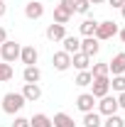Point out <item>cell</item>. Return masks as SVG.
Here are the masks:
<instances>
[{"label": "cell", "mask_w": 125, "mask_h": 127, "mask_svg": "<svg viewBox=\"0 0 125 127\" xmlns=\"http://www.w3.org/2000/svg\"><path fill=\"white\" fill-rule=\"evenodd\" d=\"M71 15H74V12H71L69 7H64L62 2L54 7V22H57V25H66V22L71 20Z\"/></svg>", "instance_id": "cell-15"}, {"label": "cell", "mask_w": 125, "mask_h": 127, "mask_svg": "<svg viewBox=\"0 0 125 127\" xmlns=\"http://www.w3.org/2000/svg\"><path fill=\"white\" fill-rule=\"evenodd\" d=\"M12 76H15V71H12V64H0V83L10 81Z\"/></svg>", "instance_id": "cell-24"}, {"label": "cell", "mask_w": 125, "mask_h": 127, "mask_svg": "<svg viewBox=\"0 0 125 127\" xmlns=\"http://www.w3.org/2000/svg\"><path fill=\"white\" fill-rule=\"evenodd\" d=\"M44 15V5L39 2V0H32L25 5V17L27 20H39V17Z\"/></svg>", "instance_id": "cell-7"}, {"label": "cell", "mask_w": 125, "mask_h": 127, "mask_svg": "<svg viewBox=\"0 0 125 127\" xmlns=\"http://www.w3.org/2000/svg\"><path fill=\"white\" fill-rule=\"evenodd\" d=\"M101 103H98V112L101 115H115L118 112V98L115 95H103V98H98Z\"/></svg>", "instance_id": "cell-5"}, {"label": "cell", "mask_w": 125, "mask_h": 127, "mask_svg": "<svg viewBox=\"0 0 125 127\" xmlns=\"http://www.w3.org/2000/svg\"><path fill=\"white\" fill-rule=\"evenodd\" d=\"M88 7H91V2H88V0H74V12L86 15V12H88Z\"/></svg>", "instance_id": "cell-27"}, {"label": "cell", "mask_w": 125, "mask_h": 127, "mask_svg": "<svg viewBox=\"0 0 125 127\" xmlns=\"http://www.w3.org/2000/svg\"><path fill=\"white\" fill-rule=\"evenodd\" d=\"M62 44H64V49H62V51L71 54V56H74L76 51H81V39H78V37H69V34H66V37L62 39Z\"/></svg>", "instance_id": "cell-14"}, {"label": "cell", "mask_w": 125, "mask_h": 127, "mask_svg": "<svg viewBox=\"0 0 125 127\" xmlns=\"http://www.w3.org/2000/svg\"><path fill=\"white\" fill-rule=\"evenodd\" d=\"M76 108H78L81 112H91V110L96 108V98H93L91 93H81V95L76 98Z\"/></svg>", "instance_id": "cell-11"}, {"label": "cell", "mask_w": 125, "mask_h": 127, "mask_svg": "<svg viewBox=\"0 0 125 127\" xmlns=\"http://www.w3.org/2000/svg\"><path fill=\"white\" fill-rule=\"evenodd\" d=\"M64 37H66V30H64V25H57V22H52L47 27V39L49 42H62Z\"/></svg>", "instance_id": "cell-12"}, {"label": "cell", "mask_w": 125, "mask_h": 127, "mask_svg": "<svg viewBox=\"0 0 125 127\" xmlns=\"http://www.w3.org/2000/svg\"><path fill=\"white\" fill-rule=\"evenodd\" d=\"M120 12H123V20H125V5H123V7H120Z\"/></svg>", "instance_id": "cell-35"}, {"label": "cell", "mask_w": 125, "mask_h": 127, "mask_svg": "<svg viewBox=\"0 0 125 127\" xmlns=\"http://www.w3.org/2000/svg\"><path fill=\"white\" fill-rule=\"evenodd\" d=\"M37 56H39V54H37L34 47H22V51H20V59H22L25 66H34V64H37Z\"/></svg>", "instance_id": "cell-16"}, {"label": "cell", "mask_w": 125, "mask_h": 127, "mask_svg": "<svg viewBox=\"0 0 125 127\" xmlns=\"http://www.w3.org/2000/svg\"><path fill=\"white\" fill-rule=\"evenodd\" d=\"M118 34V22H113V20H106V22H98V27H96V39L98 42H106V39H113Z\"/></svg>", "instance_id": "cell-2"}, {"label": "cell", "mask_w": 125, "mask_h": 127, "mask_svg": "<svg viewBox=\"0 0 125 127\" xmlns=\"http://www.w3.org/2000/svg\"><path fill=\"white\" fill-rule=\"evenodd\" d=\"M118 108H125V91L118 95Z\"/></svg>", "instance_id": "cell-30"}, {"label": "cell", "mask_w": 125, "mask_h": 127, "mask_svg": "<svg viewBox=\"0 0 125 127\" xmlns=\"http://www.w3.org/2000/svg\"><path fill=\"white\" fill-rule=\"evenodd\" d=\"M103 120H101V112L91 110V112H83V127H101Z\"/></svg>", "instance_id": "cell-18"}, {"label": "cell", "mask_w": 125, "mask_h": 127, "mask_svg": "<svg viewBox=\"0 0 125 127\" xmlns=\"http://www.w3.org/2000/svg\"><path fill=\"white\" fill-rule=\"evenodd\" d=\"M30 127H54V125H52V117H49V115L37 112V115L30 117Z\"/></svg>", "instance_id": "cell-19"}, {"label": "cell", "mask_w": 125, "mask_h": 127, "mask_svg": "<svg viewBox=\"0 0 125 127\" xmlns=\"http://www.w3.org/2000/svg\"><path fill=\"white\" fill-rule=\"evenodd\" d=\"M22 98H25L27 103L39 100V98H42V88H39V83H25V88H22Z\"/></svg>", "instance_id": "cell-9"}, {"label": "cell", "mask_w": 125, "mask_h": 127, "mask_svg": "<svg viewBox=\"0 0 125 127\" xmlns=\"http://www.w3.org/2000/svg\"><path fill=\"white\" fill-rule=\"evenodd\" d=\"M103 127H125V120L115 112V115H108V117L103 120Z\"/></svg>", "instance_id": "cell-22"}, {"label": "cell", "mask_w": 125, "mask_h": 127, "mask_svg": "<svg viewBox=\"0 0 125 127\" xmlns=\"http://www.w3.org/2000/svg\"><path fill=\"white\" fill-rule=\"evenodd\" d=\"M108 93H110V78L108 76H96L91 81V95L98 100V98H103V95H108Z\"/></svg>", "instance_id": "cell-4"}, {"label": "cell", "mask_w": 125, "mask_h": 127, "mask_svg": "<svg viewBox=\"0 0 125 127\" xmlns=\"http://www.w3.org/2000/svg\"><path fill=\"white\" fill-rule=\"evenodd\" d=\"M52 125H54V127H76V125H74V117L66 115V112H57L54 120H52Z\"/></svg>", "instance_id": "cell-20"}, {"label": "cell", "mask_w": 125, "mask_h": 127, "mask_svg": "<svg viewBox=\"0 0 125 127\" xmlns=\"http://www.w3.org/2000/svg\"><path fill=\"white\" fill-rule=\"evenodd\" d=\"M71 66L78 68V71H88V66H91V56H86L83 51H76V54L71 56Z\"/></svg>", "instance_id": "cell-13"}, {"label": "cell", "mask_w": 125, "mask_h": 127, "mask_svg": "<svg viewBox=\"0 0 125 127\" xmlns=\"http://www.w3.org/2000/svg\"><path fill=\"white\" fill-rule=\"evenodd\" d=\"M52 66H54L57 71H66V68L71 66V54H66V51H57V54L52 56Z\"/></svg>", "instance_id": "cell-8"}, {"label": "cell", "mask_w": 125, "mask_h": 127, "mask_svg": "<svg viewBox=\"0 0 125 127\" xmlns=\"http://www.w3.org/2000/svg\"><path fill=\"white\" fill-rule=\"evenodd\" d=\"M12 127H30V120H27V117H15Z\"/></svg>", "instance_id": "cell-28"}, {"label": "cell", "mask_w": 125, "mask_h": 127, "mask_svg": "<svg viewBox=\"0 0 125 127\" xmlns=\"http://www.w3.org/2000/svg\"><path fill=\"white\" fill-rule=\"evenodd\" d=\"M108 71L113 73V76H123L125 73V51L115 54V56L108 61Z\"/></svg>", "instance_id": "cell-6"}, {"label": "cell", "mask_w": 125, "mask_h": 127, "mask_svg": "<svg viewBox=\"0 0 125 127\" xmlns=\"http://www.w3.org/2000/svg\"><path fill=\"white\" fill-rule=\"evenodd\" d=\"M2 42H7V32H5V27H0V44Z\"/></svg>", "instance_id": "cell-31"}, {"label": "cell", "mask_w": 125, "mask_h": 127, "mask_svg": "<svg viewBox=\"0 0 125 127\" xmlns=\"http://www.w3.org/2000/svg\"><path fill=\"white\" fill-rule=\"evenodd\" d=\"M91 81H93V76H91V71H78L76 76V86H81V88H86V86H91Z\"/></svg>", "instance_id": "cell-23"}, {"label": "cell", "mask_w": 125, "mask_h": 127, "mask_svg": "<svg viewBox=\"0 0 125 127\" xmlns=\"http://www.w3.org/2000/svg\"><path fill=\"white\" fill-rule=\"evenodd\" d=\"M120 39H123V44H125V30H120Z\"/></svg>", "instance_id": "cell-34"}, {"label": "cell", "mask_w": 125, "mask_h": 127, "mask_svg": "<svg viewBox=\"0 0 125 127\" xmlns=\"http://www.w3.org/2000/svg\"><path fill=\"white\" fill-rule=\"evenodd\" d=\"M98 49H101V44H98V39H96V37H83V42H81V51H83L86 56H91V59H93L96 54H98Z\"/></svg>", "instance_id": "cell-10"}, {"label": "cell", "mask_w": 125, "mask_h": 127, "mask_svg": "<svg viewBox=\"0 0 125 127\" xmlns=\"http://www.w3.org/2000/svg\"><path fill=\"white\" fill-rule=\"evenodd\" d=\"M20 51H22V47L17 44V42H2L0 44V56H2V61L5 64H15V59H20Z\"/></svg>", "instance_id": "cell-3"}, {"label": "cell", "mask_w": 125, "mask_h": 127, "mask_svg": "<svg viewBox=\"0 0 125 127\" xmlns=\"http://www.w3.org/2000/svg\"><path fill=\"white\" fill-rule=\"evenodd\" d=\"M96 27H98V22L91 20V17H86V20L81 22V34H83V37H93V34H96Z\"/></svg>", "instance_id": "cell-21"}, {"label": "cell", "mask_w": 125, "mask_h": 127, "mask_svg": "<svg viewBox=\"0 0 125 127\" xmlns=\"http://www.w3.org/2000/svg\"><path fill=\"white\" fill-rule=\"evenodd\" d=\"M5 12H7V5H5V2H2V0H0V17L5 15Z\"/></svg>", "instance_id": "cell-32"}, {"label": "cell", "mask_w": 125, "mask_h": 127, "mask_svg": "<svg viewBox=\"0 0 125 127\" xmlns=\"http://www.w3.org/2000/svg\"><path fill=\"white\" fill-rule=\"evenodd\" d=\"M110 88H113L115 93H123V91H125V73H123V76H113Z\"/></svg>", "instance_id": "cell-25"}, {"label": "cell", "mask_w": 125, "mask_h": 127, "mask_svg": "<svg viewBox=\"0 0 125 127\" xmlns=\"http://www.w3.org/2000/svg\"><path fill=\"white\" fill-rule=\"evenodd\" d=\"M22 78H25V83H39V78H42V71H39L37 66H25V71H22Z\"/></svg>", "instance_id": "cell-17"}, {"label": "cell", "mask_w": 125, "mask_h": 127, "mask_svg": "<svg viewBox=\"0 0 125 127\" xmlns=\"http://www.w3.org/2000/svg\"><path fill=\"white\" fill-rule=\"evenodd\" d=\"M91 5H101V2H106V0H88Z\"/></svg>", "instance_id": "cell-33"}, {"label": "cell", "mask_w": 125, "mask_h": 127, "mask_svg": "<svg viewBox=\"0 0 125 127\" xmlns=\"http://www.w3.org/2000/svg\"><path fill=\"white\" fill-rule=\"evenodd\" d=\"M25 98H22V93H5V98H2V110L7 112V115H15V112H20L22 108H25Z\"/></svg>", "instance_id": "cell-1"}, {"label": "cell", "mask_w": 125, "mask_h": 127, "mask_svg": "<svg viewBox=\"0 0 125 127\" xmlns=\"http://www.w3.org/2000/svg\"><path fill=\"white\" fill-rule=\"evenodd\" d=\"M110 71H108V64H93V68H91V76H108Z\"/></svg>", "instance_id": "cell-26"}, {"label": "cell", "mask_w": 125, "mask_h": 127, "mask_svg": "<svg viewBox=\"0 0 125 127\" xmlns=\"http://www.w3.org/2000/svg\"><path fill=\"white\" fill-rule=\"evenodd\" d=\"M106 2H108V5H113V7H118V10L125 5V0H106Z\"/></svg>", "instance_id": "cell-29"}]
</instances>
